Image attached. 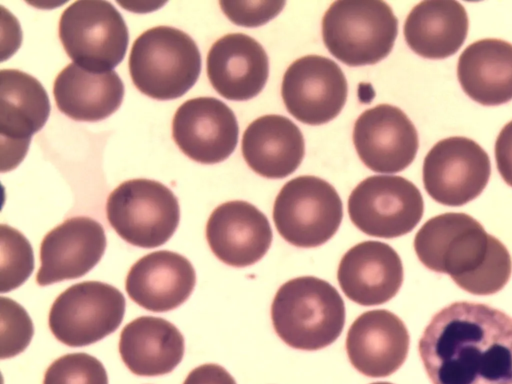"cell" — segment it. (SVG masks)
Here are the masks:
<instances>
[{
	"instance_id": "6da1fadb",
	"label": "cell",
	"mask_w": 512,
	"mask_h": 384,
	"mask_svg": "<svg viewBox=\"0 0 512 384\" xmlns=\"http://www.w3.org/2000/svg\"><path fill=\"white\" fill-rule=\"evenodd\" d=\"M418 349L432 384H512V317L489 305L445 306Z\"/></svg>"
},
{
	"instance_id": "7a4b0ae2",
	"label": "cell",
	"mask_w": 512,
	"mask_h": 384,
	"mask_svg": "<svg viewBox=\"0 0 512 384\" xmlns=\"http://www.w3.org/2000/svg\"><path fill=\"white\" fill-rule=\"evenodd\" d=\"M414 249L425 267L449 275L474 295L500 291L511 276L506 246L466 213L449 212L427 220L415 235Z\"/></svg>"
},
{
	"instance_id": "3957f363",
	"label": "cell",
	"mask_w": 512,
	"mask_h": 384,
	"mask_svg": "<svg viewBox=\"0 0 512 384\" xmlns=\"http://www.w3.org/2000/svg\"><path fill=\"white\" fill-rule=\"evenodd\" d=\"M271 320L288 346L315 351L331 345L342 333L345 305L327 281L301 276L280 286L271 305Z\"/></svg>"
},
{
	"instance_id": "277c9868",
	"label": "cell",
	"mask_w": 512,
	"mask_h": 384,
	"mask_svg": "<svg viewBox=\"0 0 512 384\" xmlns=\"http://www.w3.org/2000/svg\"><path fill=\"white\" fill-rule=\"evenodd\" d=\"M201 54L184 31L156 26L134 41L129 56L133 84L146 96L172 100L183 96L201 72Z\"/></svg>"
},
{
	"instance_id": "5b68a950",
	"label": "cell",
	"mask_w": 512,
	"mask_h": 384,
	"mask_svg": "<svg viewBox=\"0 0 512 384\" xmlns=\"http://www.w3.org/2000/svg\"><path fill=\"white\" fill-rule=\"evenodd\" d=\"M397 34L398 20L384 1H335L322 19L326 48L348 66L381 61L391 52Z\"/></svg>"
},
{
	"instance_id": "8992f818",
	"label": "cell",
	"mask_w": 512,
	"mask_h": 384,
	"mask_svg": "<svg viewBox=\"0 0 512 384\" xmlns=\"http://www.w3.org/2000/svg\"><path fill=\"white\" fill-rule=\"evenodd\" d=\"M58 31L69 58L93 72L112 71L124 59L129 43L121 13L105 0L71 3L62 12Z\"/></svg>"
},
{
	"instance_id": "52a82bcc",
	"label": "cell",
	"mask_w": 512,
	"mask_h": 384,
	"mask_svg": "<svg viewBox=\"0 0 512 384\" xmlns=\"http://www.w3.org/2000/svg\"><path fill=\"white\" fill-rule=\"evenodd\" d=\"M106 215L123 240L137 247L155 248L174 234L180 208L168 187L140 178L121 183L109 194Z\"/></svg>"
},
{
	"instance_id": "ba28073f",
	"label": "cell",
	"mask_w": 512,
	"mask_h": 384,
	"mask_svg": "<svg viewBox=\"0 0 512 384\" xmlns=\"http://www.w3.org/2000/svg\"><path fill=\"white\" fill-rule=\"evenodd\" d=\"M343 206L335 188L316 176L295 177L284 184L273 206L278 233L299 248H314L337 232Z\"/></svg>"
},
{
	"instance_id": "9c48e42d",
	"label": "cell",
	"mask_w": 512,
	"mask_h": 384,
	"mask_svg": "<svg viewBox=\"0 0 512 384\" xmlns=\"http://www.w3.org/2000/svg\"><path fill=\"white\" fill-rule=\"evenodd\" d=\"M125 313V297L100 281L74 284L51 306L48 323L55 338L70 347H82L113 333Z\"/></svg>"
},
{
	"instance_id": "30bf717a",
	"label": "cell",
	"mask_w": 512,
	"mask_h": 384,
	"mask_svg": "<svg viewBox=\"0 0 512 384\" xmlns=\"http://www.w3.org/2000/svg\"><path fill=\"white\" fill-rule=\"evenodd\" d=\"M423 212L421 192L401 176H370L348 198L350 220L360 231L373 237L405 235L417 226Z\"/></svg>"
},
{
	"instance_id": "8fae6325",
	"label": "cell",
	"mask_w": 512,
	"mask_h": 384,
	"mask_svg": "<svg viewBox=\"0 0 512 384\" xmlns=\"http://www.w3.org/2000/svg\"><path fill=\"white\" fill-rule=\"evenodd\" d=\"M422 174L424 188L432 199L456 207L481 194L491 174V163L488 154L474 140L452 136L429 150Z\"/></svg>"
},
{
	"instance_id": "7c38bea8",
	"label": "cell",
	"mask_w": 512,
	"mask_h": 384,
	"mask_svg": "<svg viewBox=\"0 0 512 384\" xmlns=\"http://www.w3.org/2000/svg\"><path fill=\"white\" fill-rule=\"evenodd\" d=\"M348 93L344 73L324 56H303L284 73L281 95L287 111L308 125H322L338 116Z\"/></svg>"
},
{
	"instance_id": "4fadbf2b",
	"label": "cell",
	"mask_w": 512,
	"mask_h": 384,
	"mask_svg": "<svg viewBox=\"0 0 512 384\" xmlns=\"http://www.w3.org/2000/svg\"><path fill=\"white\" fill-rule=\"evenodd\" d=\"M50 109L48 94L35 77L16 69L0 71L2 172L22 161L32 136L45 125Z\"/></svg>"
},
{
	"instance_id": "5bb4252c",
	"label": "cell",
	"mask_w": 512,
	"mask_h": 384,
	"mask_svg": "<svg viewBox=\"0 0 512 384\" xmlns=\"http://www.w3.org/2000/svg\"><path fill=\"white\" fill-rule=\"evenodd\" d=\"M238 134L235 114L214 97L185 101L176 110L172 121V136L179 149L202 164L227 159L236 148Z\"/></svg>"
},
{
	"instance_id": "9a60e30c",
	"label": "cell",
	"mask_w": 512,
	"mask_h": 384,
	"mask_svg": "<svg viewBox=\"0 0 512 384\" xmlns=\"http://www.w3.org/2000/svg\"><path fill=\"white\" fill-rule=\"evenodd\" d=\"M353 143L360 160L378 173H397L414 160L419 142L415 126L398 107L379 104L355 121Z\"/></svg>"
},
{
	"instance_id": "2e32d148",
	"label": "cell",
	"mask_w": 512,
	"mask_h": 384,
	"mask_svg": "<svg viewBox=\"0 0 512 384\" xmlns=\"http://www.w3.org/2000/svg\"><path fill=\"white\" fill-rule=\"evenodd\" d=\"M105 248V231L98 221L86 216L65 220L42 240L37 284L46 286L84 276L100 261Z\"/></svg>"
},
{
	"instance_id": "e0dca14e",
	"label": "cell",
	"mask_w": 512,
	"mask_h": 384,
	"mask_svg": "<svg viewBox=\"0 0 512 384\" xmlns=\"http://www.w3.org/2000/svg\"><path fill=\"white\" fill-rule=\"evenodd\" d=\"M409 333L403 321L385 309L362 313L346 337L350 363L361 374L380 378L397 371L406 360Z\"/></svg>"
},
{
	"instance_id": "ac0fdd59",
	"label": "cell",
	"mask_w": 512,
	"mask_h": 384,
	"mask_svg": "<svg viewBox=\"0 0 512 384\" xmlns=\"http://www.w3.org/2000/svg\"><path fill=\"white\" fill-rule=\"evenodd\" d=\"M270 223L257 207L234 200L214 209L206 225L211 251L223 263L246 267L258 262L272 242Z\"/></svg>"
},
{
	"instance_id": "d6986e66",
	"label": "cell",
	"mask_w": 512,
	"mask_h": 384,
	"mask_svg": "<svg viewBox=\"0 0 512 384\" xmlns=\"http://www.w3.org/2000/svg\"><path fill=\"white\" fill-rule=\"evenodd\" d=\"M337 279L351 301L362 306L380 305L398 293L403 282V265L390 245L364 241L343 255Z\"/></svg>"
},
{
	"instance_id": "ffe728a7",
	"label": "cell",
	"mask_w": 512,
	"mask_h": 384,
	"mask_svg": "<svg viewBox=\"0 0 512 384\" xmlns=\"http://www.w3.org/2000/svg\"><path fill=\"white\" fill-rule=\"evenodd\" d=\"M207 76L222 97L245 101L257 96L269 75L268 56L260 43L243 33L219 38L207 55Z\"/></svg>"
},
{
	"instance_id": "44dd1931",
	"label": "cell",
	"mask_w": 512,
	"mask_h": 384,
	"mask_svg": "<svg viewBox=\"0 0 512 384\" xmlns=\"http://www.w3.org/2000/svg\"><path fill=\"white\" fill-rule=\"evenodd\" d=\"M196 273L184 256L167 250L149 253L130 268L125 288L139 306L166 312L184 303L192 293Z\"/></svg>"
},
{
	"instance_id": "7402d4cb",
	"label": "cell",
	"mask_w": 512,
	"mask_h": 384,
	"mask_svg": "<svg viewBox=\"0 0 512 384\" xmlns=\"http://www.w3.org/2000/svg\"><path fill=\"white\" fill-rule=\"evenodd\" d=\"M241 149L248 166L258 175L281 179L301 164L305 143L299 127L282 115H264L243 133Z\"/></svg>"
},
{
	"instance_id": "603a6c76",
	"label": "cell",
	"mask_w": 512,
	"mask_h": 384,
	"mask_svg": "<svg viewBox=\"0 0 512 384\" xmlns=\"http://www.w3.org/2000/svg\"><path fill=\"white\" fill-rule=\"evenodd\" d=\"M53 94L63 114L76 121L95 122L120 107L124 85L113 70L93 72L70 63L55 78Z\"/></svg>"
},
{
	"instance_id": "cb8c5ba5",
	"label": "cell",
	"mask_w": 512,
	"mask_h": 384,
	"mask_svg": "<svg viewBox=\"0 0 512 384\" xmlns=\"http://www.w3.org/2000/svg\"><path fill=\"white\" fill-rule=\"evenodd\" d=\"M119 352L124 364L138 376L170 373L184 355V338L168 320L141 316L123 328Z\"/></svg>"
},
{
	"instance_id": "d4e9b609",
	"label": "cell",
	"mask_w": 512,
	"mask_h": 384,
	"mask_svg": "<svg viewBox=\"0 0 512 384\" xmlns=\"http://www.w3.org/2000/svg\"><path fill=\"white\" fill-rule=\"evenodd\" d=\"M457 77L463 91L485 106L512 100V44L501 39H481L460 54Z\"/></svg>"
},
{
	"instance_id": "484cf974",
	"label": "cell",
	"mask_w": 512,
	"mask_h": 384,
	"mask_svg": "<svg viewBox=\"0 0 512 384\" xmlns=\"http://www.w3.org/2000/svg\"><path fill=\"white\" fill-rule=\"evenodd\" d=\"M403 30L407 45L416 54L444 59L463 45L468 33V16L458 1H422L408 14Z\"/></svg>"
},
{
	"instance_id": "4316f807",
	"label": "cell",
	"mask_w": 512,
	"mask_h": 384,
	"mask_svg": "<svg viewBox=\"0 0 512 384\" xmlns=\"http://www.w3.org/2000/svg\"><path fill=\"white\" fill-rule=\"evenodd\" d=\"M1 293L22 285L34 270V254L27 238L15 228L1 224Z\"/></svg>"
},
{
	"instance_id": "83f0119b",
	"label": "cell",
	"mask_w": 512,
	"mask_h": 384,
	"mask_svg": "<svg viewBox=\"0 0 512 384\" xmlns=\"http://www.w3.org/2000/svg\"><path fill=\"white\" fill-rule=\"evenodd\" d=\"M43 384H108L103 364L87 353L59 357L47 368Z\"/></svg>"
},
{
	"instance_id": "f1b7e54d",
	"label": "cell",
	"mask_w": 512,
	"mask_h": 384,
	"mask_svg": "<svg viewBox=\"0 0 512 384\" xmlns=\"http://www.w3.org/2000/svg\"><path fill=\"white\" fill-rule=\"evenodd\" d=\"M34 333L26 310L10 298L1 297V359L11 358L26 349Z\"/></svg>"
},
{
	"instance_id": "f546056e",
	"label": "cell",
	"mask_w": 512,
	"mask_h": 384,
	"mask_svg": "<svg viewBox=\"0 0 512 384\" xmlns=\"http://www.w3.org/2000/svg\"><path fill=\"white\" fill-rule=\"evenodd\" d=\"M285 1H219L227 18L236 25L258 27L275 18L284 8Z\"/></svg>"
},
{
	"instance_id": "4dcf8cb0",
	"label": "cell",
	"mask_w": 512,
	"mask_h": 384,
	"mask_svg": "<svg viewBox=\"0 0 512 384\" xmlns=\"http://www.w3.org/2000/svg\"><path fill=\"white\" fill-rule=\"evenodd\" d=\"M495 159L499 174L512 187V120L501 129L496 139Z\"/></svg>"
},
{
	"instance_id": "1f68e13d",
	"label": "cell",
	"mask_w": 512,
	"mask_h": 384,
	"mask_svg": "<svg viewBox=\"0 0 512 384\" xmlns=\"http://www.w3.org/2000/svg\"><path fill=\"white\" fill-rule=\"evenodd\" d=\"M183 384H236V381L225 368L209 363L194 368Z\"/></svg>"
},
{
	"instance_id": "d6a6232c",
	"label": "cell",
	"mask_w": 512,
	"mask_h": 384,
	"mask_svg": "<svg viewBox=\"0 0 512 384\" xmlns=\"http://www.w3.org/2000/svg\"><path fill=\"white\" fill-rule=\"evenodd\" d=\"M371 384H393V383H390V382H374V383H371Z\"/></svg>"
}]
</instances>
